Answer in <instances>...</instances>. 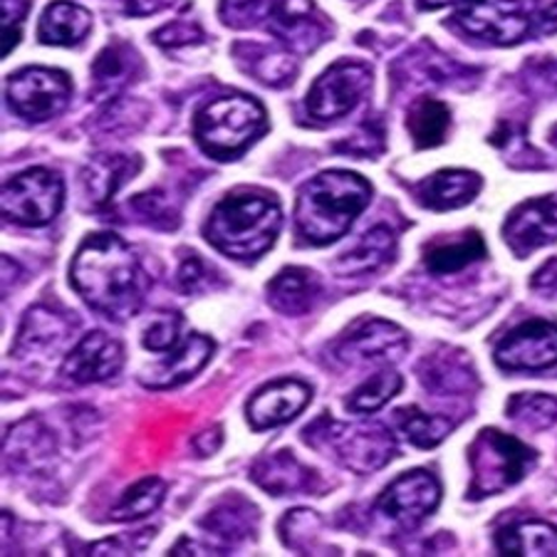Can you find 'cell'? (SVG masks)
<instances>
[{
    "instance_id": "obj_1",
    "label": "cell",
    "mask_w": 557,
    "mask_h": 557,
    "mask_svg": "<svg viewBox=\"0 0 557 557\" xmlns=\"http://www.w3.org/2000/svg\"><path fill=\"white\" fill-rule=\"evenodd\" d=\"M70 283L89 308L112 322L134 318L149 293V275L129 244L114 233H92L77 248Z\"/></svg>"
},
{
    "instance_id": "obj_2",
    "label": "cell",
    "mask_w": 557,
    "mask_h": 557,
    "mask_svg": "<svg viewBox=\"0 0 557 557\" xmlns=\"http://www.w3.org/2000/svg\"><path fill=\"white\" fill-rule=\"evenodd\" d=\"M283 231V209L273 194L233 191L215 203L203 236L233 260H258L275 246Z\"/></svg>"
},
{
    "instance_id": "obj_3",
    "label": "cell",
    "mask_w": 557,
    "mask_h": 557,
    "mask_svg": "<svg viewBox=\"0 0 557 557\" xmlns=\"http://www.w3.org/2000/svg\"><path fill=\"white\" fill-rule=\"evenodd\" d=\"M372 201V186L355 172H322L305 182L295 201V226L312 246H330L352 228Z\"/></svg>"
},
{
    "instance_id": "obj_4",
    "label": "cell",
    "mask_w": 557,
    "mask_h": 557,
    "mask_svg": "<svg viewBox=\"0 0 557 557\" xmlns=\"http://www.w3.org/2000/svg\"><path fill=\"white\" fill-rule=\"evenodd\" d=\"M265 132V110L253 97L226 95L201 107L194 120V137L203 154L236 159Z\"/></svg>"
},
{
    "instance_id": "obj_5",
    "label": "cell",
    "mask_w": 557,
    "mask_h": 557,
    "mask_svg": "<svg viewBox=\"0 0 557 557\" xmlns=\"http://www.w3.org/2000/svg\"><path fill=\"white\" fill-rule=\"evenodd\" d=\"M471 486L469 498H488L508 491L528 475L537 463V454L520 438L500 434L496 429L481 431L469 448Z\"/></svg>"
},
{
    "instance_id": "obj_6",
    "label": "cell",
    "mask_w": 557,
    "mask_h": 557,
    "mask_svg": "<svg viewBox=\"0 0 557 557\" xmlns=\"http://www.w3.org/2000/svg\"><path fill=\"white\" fill-rule=\"evenodd\" d=\"M305 442L314 448H327L345 469L372 473L384 469L397 454V442L380 424H339L322 417L305 431Z\"/></svg>"
},
{
    "instance_id": "obj_7",
    "label": "cell",
    "mask_w": 557,
    "mask_h": 557,
    "mask_svg": "<svg viewBox=\"0 0 557 557\" xmlns=\"http://www.w3.org/2000/svg\"><path fill=\"white\" fill-rule=\"evenodd\" d=\"M537 15V0H466L454 25L469 38L508 48L533 35Z\"/></svg>"
},
{
    "instance_id": "obj_8",
    "label": "cell",
    "mask_w": 557,
    "mask_h": 557,
    "mask_svg": "<svg viewBox=\"0 0 557 557\" xmlns=\"http://www.w3.org/2000/svg\"><path fill=\"white\" fill-rule=\"evenodd\" d=\"M62 201L65 184L45 166H33L3 184V215L17 226H48L60 213Z\"/></svg>"
},
{
    "instance_id": "obj_9",
    "label": "cell",
    "mask_w": 557,
    "mask_h": 557,
    "mask_svg": "<svg viewBox=\"0 0 557 557\" xmlns=\"http://www.w3.org/2000/svg\"><path fill=\"white\" fill-rule=\"evenodd\" d=\"M72 95L70 75L52 67H25L8 79L11 110L28 122H48L65 112Z\"/></svg>"
},
{
    "instance_id": "obj_10",
    "label": "cell",
    "mask_w": 557,
    "mask_h": 557,
    "mask_svg": "<svg viewBox=\"0 0 557 557\" xmlns=\"http://www.w3.org/2000/svg\"><path fill=\"white\" fill-rule=\"evenodd\" d=\"M372 85V70L362 62H335L310 87L305 110L318 122L339 120L362 102Z\"/></svg>"
},
{
    "instance_id": "obj_11",
    "label": "cell",
    "mask_w": 557,
    "mask_h": 557,
    "mask_svg": "<svg viewBox=\"0 0 557 557\" xmlns=\"http://www.w3.org/2000/svg\"><path fill=\"white\" fill-rule=\"evenodd\" d=\"M409 349V337L389 320H357L343 337L335 339L332 355L337 362L357 364H392Z\"/></svg>"
},
{
    "instance_id": "obj_12",
    "label": "cell",
    "mask_w": 557,
    "mask_h": 557,
    "mask_svg": "<svg viewBox=\"0 0 557 557\" xmlns=\"http://www.w3.org/2000/svg\"><path fill=\"white\" fill-rule=\"evenodd\" d=\"M438 500H442V486L436 475L429 471H409L384 488L374 503V513L394 528L411 530L434 513Z\"/></svg>"
},
{
    "instance_id": "obj_13",
    "label": "cell",
    "mask_w": 557,
    "mask_h": 557,
    "mask_svg": "<svg viewBox=\"0 0 557 557\" xmlns=\"http://www.w3.org/2000/svg\"><path fill=\"white\" fill-rule=\"evenodd\" d=\"M496 364L506 372H543L557 364V325L528 320L496 347Z\"/></svg>"
},
{
    "instance_id": "obj_14",
    "label": "cell",
    "mask_w": 557,
    "mask_h": 557,
    "mask_svg": "<svg viewBox=\"0 0 557 557\" xmlns=\"http://www.w3.org/2000/svg\"><path fill=\"white\" fill-rule=\"evenodd\" d=\"M503 238L518 258H528L533 250L557 240V201L550 196L520 203L503 226Z\"/></svg>"
},
{
    "instance_id": "obj_15",
    "label": "cell",
    "mask_w": 557,
    "mask_h": 557,
    "mask_svg": "<svg viewBox=\"0 0 557 557\" xmlns=\"http://www.w3.org/2000/svg\"><path fill=\"white\" fill-rule=\"evenodd\" d=\"M124 349L107 332H89L79 343L70 349V355L62 362V374L75 384H97L122 370Z\"/></svg>"
},
{
    "instance_id": "obj_16",
    "label": "cell",
    "mask_w": 557,
    "mask_h": 557,
    "mask_svg": "<svg viewBox=\"0 0 557 557\" xmlns=\"http://www.w3.org/2000/svg\"><path fill=\"white\" fill-rule=\"evenodd\" d=\"M312 399V389L300 380H275L250 397L246 407L248 424L256 431L283 426L293 421Z\"/></svg>"
},
{
    "instance_id": "obj_17",
    "label": "cell",
    "mask_w": 557,
    "mask_h": 557,
    "mask_svg": "<svg viewBox=\"0 0 557 557\" xmlns=\"http://www.w3.org/2000/svg\"><path fill=\"white\" fill-rule=\"evenodd\" d=\"M211 355L213 339L199 335V332H188L182 343L164 352V359H159L147 372H141V384L147 389H174V386L199 374L209 364Z\"/></svg>"
},
{
    "instance_id": "obj_18",
    "label": "cell",
    "mask_w": 557,
    "mask_h": 557,
    "mask_svg": "<svg viewBox=\"0 0 557 557\" xmlns=\"http://www.w3.org/2000/svg\"><path fill=\"white\" fill-rule=\"evenodd\" d=\"M250 475L271 496H300V493H314L320 486L314 471L300 463L290 451H277L258 458Z\"/></svg>"
},
{
    "instance_id": "obj_19",
    "label": "cell",
    "mask_w": 557,
    "mask_h": 557,
    "mask_svg": "<svg viewBox=\"0 0 557 557\" xmlns=\"http://www.w3.org/2000/svg\"><path fill=\"white\" fill-rule=\"evenodd\" d=\"M394 256H397V236L386 226H374L335 260V271L339 277H370L386 271Z\"/></svg>"
},
{
    "instance_id": "obj_20",
    "label": "cell",
    "mask_w": 557,
    "mask_h": 557,
    "mask_svg": "<svg viewBox=\"0 0 557 557\" xmlns=\"http://www.w3.org/2000/svg\"><path fill=\"white\" fill-rule=\"evenodd\" d=\"M322 298V283L308 268H285L268 283V302L287 318L310 314Z\"/></svg>"
},
{
    "instance_id": "obj_21",
    "label": "cell",
    "mask_w": 557,
    "mask_h": 557,
    "mask_svg": "<svg viewBox=\"0 0 557 557\" xmlns=\"http://www.w3.org/2000/svg\"><path fill=\"white\" fill-rule=\"evenodd\" d=\"M483 178L466 169H446L424 178L417 186V199L431 211H451L471 203L479 196Z\"/></svg>"
},
{
    "instance_id": "obj_22",
    "label": "cell",
    "mask_w": 557,
    "mask_h": 557,
    "mask_svg": "<svg viewBox=\"0 0 557 557\" xmlns=\"http://www.w3.org/2000/svg\"><path fill=\"white\" fill-rule=\"evenodd\" d=\"M141 161L124 154H102L92 159L83 172V188L89 206H107L112 196L139 172Z\"/></svg>"
},
{
    "instance_id": "obj_23",
    "label": "cell",
    "mask_w": 557,
    "mask_h": 557,
    "mask_svg": "<svg viewBox=\"0 0 557 557\" xmlns=\"http://www.w3.org/2000/svg\"><path fill=\"white\" fill-rule=\"evenodd\" d=\"M139 72V60L129 45L114 42L97 55L92 65V100H112Z\"/></svg>"
},
{
    "instance_id": "obj_24",
    "label": "cell",
    "mask_w": 557,
    "mask_h": 557,
    "mask_svg": "<svg viewBox=\"0 0 557 557\" xmlns=\"http://www.w3.org/2000/svg\"><path fill=\"white\" fill-rule=\"evenodd\" d=\"M486 256L479 231H466L454 238H436L424 248V265L434 275H451Z\"/></svg>"
},
{
    "instance_id": "obj_25",
    "label": "cell",
    "mask_w": 557,
    "mask_h": 557,
    "mask_svg": "<svg viewBox=\"0 0 557 557\" xmlns=\"http://www.w3.org/2000/svg\"><path fill=\"white\" fill-rule=\"evenodd\" d=\"M89 28H92V15L85 8L67 0H58L45 8L40 17L38 35L45 45H60V48H75V45L87 38Z\"/></svg>"
},
{
    "instance_id": "obj_26",
    "label": "cell",
    "mask_w": 557,
    "mask_h": 557,
    "mask_svg": "<svg viewBox=\"0 0 557 557\" xmlns=\"http://www.w3.org/2000/svg\"><path fill=\"white\" fill-rule=\"evenodd\" d=\"M496 545L500 555L553 557L557 555V528L543 520H523L498 530Z\"/></svg>"
},
{
    "instance_id": "obj_27",
    "label": "cell",
    "mask_w": 557,
    "mask_h": 557,
    "mask_svg": "<svg viewBox=\"0 0 557 557\" xmlns=\"http://www.w3.org/2000/svg\"><path fill=\"white\" fill-rule=\"evenodd\" d=\"M258 510L246 500H226L201 520V528L223 545H238L253 537Z\"/></svg>"
},
{
    "instance_id": "obj_28",
    "label": "cell",
    "mask_w": 557,
    "mask_h": 557,
    "mask_svg": "<svg viewBox=\"0 0 557 557\" xmlns=\"http://www.w3.org/2000/svg\"><path fill=\"white\" fill-rule=\"evenodd\" d=\"M67 314L55 312L50 308H33L25 314L21 335L13 347L15 357H23V352H42V349H52L67 339Z\"/></svg>"
},
{
    "instance_id": "obj_29",
    "label": "cell",
    "mask_w": 557,
    "mask_h": 557,
    "mask_svg": "<svg viewBox=\"0 0 557 557\" xmlns=\"http://www.w3.org/2000/svg\"><path fill=\"white\" fill-rule=\"evenodd\" d=\"M448 127H451V110L444 102L431 100V97H421L411 104L407 116V129L414 139L417 149H431L438 147L446 139Z\"/></svg>"
},
{
    "instance_id": "obj_30",
    "label": "cell",
    "mask_w": 557,
    "mask_h": 557,
    "mask_svg": "<svg viewBox=\"0 0 557 557\" xmlns=\"http://www.w3.org/2000/svg\"><path fill=\"white\" fill-rule=\"evenodd\" d=\"M397 426L407 442H411L419 448H434L451 434L454 421L442 414H426L417 407H404L394 411Z\"/></svg>"
},
{
    "instance_id": "obj_31",
    "label": "cell",
    "mask_w": 557,
    "mask_h": 557,
    "mask_svg": "<svg viewBox=\"0 0 557 557\" xmlns=\"http://www.w3.org/2000/svg\"><path fill=\"white\" fill-rule=\"evenodd\" d=\"M401 386H404V380L399 372L382 370L372 374L364 384H359L357 389L347 397L345 407L352 411V414H374V411H380L384 404H389L394 397H397Z\"/></svg>"
},
{
    "instance_id": "obj_32",
    "label": "cell",
    "mask_w": 557,
    "mask_h": 557,
    "mask_svg": "<svg viewBox=\"0 0 557 557\" xmlns=\"http://www.w3.org/2000/svg\"><path fill=\"white\" fill-rule=\"evenodd\" d=\"M166 496V483L157 479V475H149V479H141L134 483L132 488L120 498V503L112 508V520L116 523H132V520H139L144 516L154 513L161 506V500Z\"/></svg>"
},
{
    "instance_id": "obj_33",
    "label": "cell",
    "mask_w": 557,
    "mask_h": 557,
    "mask_svg": "<svg viewBox=\"0 0 557 557\" xmlns=\"http://www.w3.org/2000/svg\"><path fill=\"white\" fill-rule=\"evenodd\" d=\"M506 414L518 426L545 431L557 421V399L550 394H513L506 407Z\"/></svg>"
},
{
    "instance_id": "obj_34",
    "label": "cell",
    "mask_w": 557,
    "mask_h": 557,
    "mask_svg": "<svg viewBox=\"0 0 557 557\" xmlns=\"http://www.w3.org/2000/svg\"><path fill=\"white\" fill-rule=\"evenodd\" d=\"M277 5H281V0H221L219 11L221 21L228 28L250 30L263 23H271Z\"/></svg>"
},
{
    "instance_id": "obj_35",
    "label": "cell",
    "mask_w": 557,
    "mask_h": 557,
    "mask_svg": "<svg viewBox=\"0 0 557 557\" xmlns=\"http://www.w3.org/2000/svg\"><path fill=\"white\" fill-rule=\"evenodd\" d=\"M322 520L312 513V510H290L281 520V537L290 550H300L305 555H312V543L318 541Z\"/></svg>"
},
{
    "instance_id": "obj_36",
    "label": "cell",
    "mask_w": 557,
    "mask_h": 557,
    "mask_svg": "<svg viewBox=\"0 0 557 557\" xmlns=\"http://www.w3.org/2000/svg\"><path fill=\"white\" fill-rule=\"evenodd\" d=\"M129 209L134 215H139L141 223H149V226L157 228H174L178 223L176 209L169 203L166 194L159 191H149V194H139L129 201Z\"/></svg>"
},
{
    "instance_id": "obj_37",
    "label": "cell",
    "mask_w": 557,
    "mask_h": 557,
    "mask_svg": "<svg viewBox=\"0 0 557 557\" xmlns=\"http://www.w3.org/2000/svg\"><path fill=\"white\" fill-rule=\"evenodd\" d=\"M184 339V318L178 312H166L144 330L141 345L149 352H169Z\"/></svg>"
},
{
    "instance_id": "obj_38",
    "label": "cell",
    "mask_w": 557,
    "mask_h": 557,
    "mask_svg": "<svg viewBox=\"0 0 557 557\" xmlns=\"http://www.w3.org/2000/svg\"><path fill=\"white\" fill-rule=\"evenodd\" d=\"M248 72H253V77L260 79V83L283 87L293 83L295 72H298V62L290 55H283V52H260V55L253 58V65L248 67Z\"/></svg>"
},
{
    "instance_id": "obj_39",
    "label": "cell",
    "mask_w": 557,
    "mask_h": 557,
    "mask_svg": "<svg viewBox=\"0 0 557 557\" xmlns=\"http://www.w3.org/2000/svg\"><path fill=\"white\" fill-rule=\"evenodd\" d=\"M219 273L213 271V268L201 260L199 256H186L182 260V268H178V285H182V290L186 293H206L211 290L213 285H219Z\"/></svg>"
},
{
    "instance_id": "obj_40",
    "label": "cell",
    "mask_w": 557,
    "mask_h": 557,
    "mask_svg": "<svg viewBox=\"0 0 557 557\" xmlns=\"http://www.w3.org/2000/svg\"><path fill=\"white\" fill-rule=\"evenodd\" d=\"M3 3V58L11 55L13 48L21 40L23 21L30 11V0H0Z\"/></svg>"
},
{
    "instance_id": "obj_41",
    "label": "cell",
    "mask_w": 557,
    "mask_h": 557,
    "mask_svg": "<svg viewBox=\"0 0 557 557\" xmlns=\"http://www.w3.org/2000/svg\"><path fill=\"white\" fill-rule=\"evenodd\" d=\"M201 40H203V30L194 21H174L169 23L166 28L154 33V42L159 48H166V50L186 48V45H196Z\"/></svg>"
},
{
    "instance_id": "obj_42",
    "label": "cell",
    "mask_w": 557,
    "mask_h": 557,
    "mask_svg": "<svg viewBox=\"0 0 557 557\" xmlns=\"http://www.w3.org/2000/svg\"><path fill=\"white\" fill-rule=\"evenodd\" d=\"M384 147V132L382 129H370V124L362 129V134H355L347 141L337 144V151H347V154H367L372 157Z\"/></svg>"
},
{
    "instance_id": "obj_43",
    "label": "cell",
    "mask_w": 557,
    "mask_h": 557,
    "mask_svg": "<svg viewBox=\"0 0 557 557\" xmlns=\"http://www.w3.org/2000/svg\"><path fill=\"white\" fill-rule=\"evenodd\" d=\"M122 8L124 15L132 17H144V15H154L164 8L172 5V0H116Z\"/></svg>"
},
{
    "instance_id": "obj_44",
    "label": "cell",
    "mask_w": 557,
    "mask_h": 557,
    "mask_svg": "<svg viewBox=\"0 0 557 557\" xmlns=\"http://www.w3.org/2000/svg\"><path fill=\"white\" fill-rule=\"evenodd\" d=\"M533 287L535 290H557V258L547 260L545 268H541V271L535 273L533 277Z\"/></svg>"
},
{
    "instance_id": "obj_45",
    "label": "cell",
    "mask_w": 557,
    "mask_h": 557,
    "mask_svg": "<svg viewBox=\"0 0 557 557\" xmlns=\"http://www.w3.org/2000/svg\"><path fill=\"white\" fill-rule=\"evenodd\" d=\"M194 446L196 451H199L201 456H211L219 451L221 446V429H211V431H203V434H199L194 438Z\"/></svg>"
},
{
    "instance_id": "obj_46",
    "label": "cell",
    "mask_w": 557,
    "mask_h": 557,
    "mask_svg": "<svg viewBox=\"0 0 557 557\" xmlns=\"http://www.w3.org/2000/svg\"><path fill=\"white\" fill-rule=\"evenodd\" d=\"M557 33V3L547 8V11H541L535 21V30L533 35H555Z\"/></svg>"
},
{
    "instance_id": "obj_47",
    "label": "cell",
    "mask_w": 557,
    "mask_h": 557,
    "mask_svg": "<svg viewBox=\"0 0 557 557\" xmlns=\"http://www.w3.org/2000/svg\"><path fill=\"white\" fill-rule=\"evenodd\" d=\"M454 3H466V0H419V5L424 8V11H436V8L454 5Z\"/></svg>"
},
{
    "instance_id": "obj_48",
    "label": "cell",
    "mask_w": 557,
    "mask_h": 557,
    "mask_svg": "<svg viewBox=\"0 0 557 557\" xmlns=\"http://www.w3.org/2000/svg\"><path fill=\"white\" fill-rule=\"evenodd\" d=\"M555 134H557V129H555ZM555 141H557V137H555Z\"/></svg>"
}]
</instances>
